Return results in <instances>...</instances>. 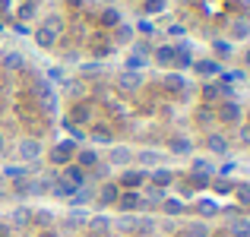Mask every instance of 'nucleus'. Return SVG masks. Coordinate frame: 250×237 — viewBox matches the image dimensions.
Segmentation results:
<instances>
[{
	"instance_id": "ea45409f",
	"label": "nucleus",
	"mask_w": 250,
	"mask_h": 237,
	"mask_svg": "<svg viewBox=\"0 0 250 237\" xmlns=\"http://www.w3.org/2000/svg\"><path fill=\"white\" fill-rule=\"evenodd\" d=\"M73 120H80V123L89 120V111H85V108H76V111H73Z\"/></svg>"
},
{
	"instance_id": "de8ad7c7",
	"label": "nucleus",
	"mask_w": 250,
	"mask_h": 237,
	"mask_svg": "<svg viewBox=\"0 0 250 237\" xmlns=\"http://www.w3.org/2000/svg\"><path fill=\"white\" fill-rule=\"evenodd\" d=\"M244 63H247V67H250V48H247V54H244Z\"/></svg>"
},
{
	"instance_id": "58836bf2",
	"label": "nucleus",
	"mask_w": 250,
	"mask_h": 237,
	"mask_svg": "<svg viewBox=\"0 0 250 237\" xmlns=\"http://www.w3.org/2000/svg\"><path fill=\"white\" fill-rule=\"evenodd\" d=\"M215 54H231V44L228 41H215Z\"/></svg>"
},
{
	"instance_id": "1a4fd4ad",
	"label": "nucleus",
	"mask_w": 250,
	"mask_h": 237,
	"mask_svg": "<svg viewBox=\"0 0 250 237\" xmlns=\"http://www.w3.org/2000/svg\"><path fill=\"white\" fill-rule=\"evenodd\" d=\"M228 231L234 237H250V218H231L228 221Z\"/></svg>"
},
{
	"instance_id": "7c9ffc66",
	"label": "nucleus",
	"mask_w": 250,
	"mask_h": 237,
	"mask_svg": "<svg viewBox=\"0 0 250 237\" xmlns=\"http://www.w3.org/2000/svg\"><path fill=\"white\" fill-rule=\"evenodd\" d=\"M76 193V187H70V183H57V187H54V196H73Z\"/></svg>"
},
{
	"instance_id": "c03bdc74",
	"label": "nucleus",
	"mask_w": 250,
	"mask_h": 237,
	"mask_svg": "<svg viewBox=\"0 0 250 237\" xmlns=\"http://www.w3.org/2000/svg\"><path fill=\"white\" fill-rule=\"evenodd\" d=\"M32 13H35V6H32V3H25V6H22V10H19V16H22V19H29V16H32Z\"/></svg>"
},
{
	"instance_id": "79ce46f5",
	"label": "nucleus",
	"mask_w": 250,
	"mask_h": 237,
	"mask_svg": "<svg viewBox=\"0 0 250 237\" xmlns=\"http://www.w3.org/2000/svg\"><path fill=\"white\" fill-rule=\"evenodd\" d=\"M67 92L70 95H83V85L80 82H67Z\"/></svg>"
},
{
	"instance_id": "0eeeda50",
	"label": "nucleus",
	"mask_w": 250,
	"mask_h": 237,
	"mask_svg": "<svg viewBox=\"0 0 250 237\" xmlns=\"http://www.w3.org/2000/svg\"><path fill=\"white\" fill-rule=\"evenodd\" d=\"M85 225H89V231H92V234H98V237L111 231V218H104V215H95V218H89Z\"/></svg>"
},
{
	"instance_id": "bb28decb",
	"label": "nucleus",
	"mask_w": 250,
	"mask_h": 237,
	"mask_svg": "<svg viewBox=\"0 0 250 237\" xmlns=\"http://www.w3.org/2000/svg\"><path fill=\"white\" fill-rule=\"evenodd\" d=\"M196 209H200V215H206V218H212V215L219 212V206H215V202H209V199H200V206H196Z\"/></svg>"
},
{
	"instance_id": "c85d7f7f",
	"label": "nucleus",
	"mask_w": 250,
	"mask_h": 237,
	"mask_svg": "<svg viewBox=\"0 0 250 237\" xmlns=\"http://www.w3.org/2000/svg\"><path fill=\"white\" fill-rule=\"evenodd\" d=\"M102 22H104V25H121V13H117V10H104Z\"/></svg>"
},
{
	"instance_id": "20e7f679",
	"label": "nucleus",
	"mask_w": 250,
	"mask_h": 237,
	"mask_svg": "<svg viewBox=\"0 0 250 237\" xmlns=\"http://www.w3.org/2000/svg\"><path fill=\"white\" fill-rule=\"evenodd\" d=\"M117 206H121L124 212H133L136 206H143V196L133 193V190H130V193H121V196H117Z\"/></svg>"
},
{
	"instance_id": "4c0bfd02",
	"label": "nucleus",
	"mask_w": 250,
	"mask_h": 237,
	"mask_svg": "<svg viewBox=\"0 0 250 237\" xmlns=\"http://www.w3.org/2000/svg\"><path fill=\"white\" fill-rule=\"evenodd\" d=\"M162 6H165V0H149V3H146V13H159Z\"/></svg>"
},
{
	"instance_id": "2f4dec72",
	"label": "nucleus",
	"mask_w": 250,
	"mask_h": 237,
	"mask_svg": "<svg viewBox=\"0 0 250 237\" xmlns=\"http://www.w3.org/2000/svg\"><path fill=\"white\" fill-rule=\"evenodd\" d=\"M165 212H168V215H181V212H184V206H181L177 199H165Z\"/></svg>"
},
{
	"instance_id": "f03ea898",
	"label": "nucleus",
	"mask_w": 250,
	"mask_h": 237,
	"mask_svg": "<svg viewBox=\"0 0 250 237\" xmlns=\"http://www.w3.org/2000/svg\"><path fill=\"white\" fill-rule=\"evenodd\" d=\"M219 120H222V123H238V120H241V104L225 101V104L219 108Z\"/></svg>"
},
{
	"instance_id": "49530a36",
	"label": "nucleus",
	"mask_w": 250,
	"mask_h": 237,
	"mask_svg": "<svg viewBox=\"0 0 250 237\" xmlns=\"http://www.w3.org/2000/svg\"><path fill=\"white\" fill-rule=\"evenodd\" d=\"M6 174H10V177H22L25 168H16V164H13V168H6Z\"/></svg>"
},
{
	"instance_id": "ddd939ff",
	"label": "nucleus",
	"mask_w": 250,
	"mask_h": 237,
	"mask_svg": "<svg viewBox=\"0 0 250 237\" xmlns=\"http://www.w3.org/2000/svg\"><path fill=\"white\" fill-rule=\"evenodd\" d=\"M29 221H32V212L25 206H19V209L10 212V225H29Z\"/></svg>"
},
{
	"instance_id": "9d476101",
	"label": "nucleus",
	"mask_w": 250,
	"mask_h": 237,
	"mask_svg": "<svg viewBox=\"0 0 250 237\" xmlns=\"http://www.w3.org/2000/svg\"><path fill=\"white\" fill-rule=\"evenodd\" d=\"M206 146H209V152H215V155H225V152H228V139H225V136H219V133L209 136Z\"/></svg>"
},
{
	"instance_id": "393cba45",
	"label": "nucleus",
	"mask_w": 250,
	"mask_h": 237,
	"mask_svg": "<svg viewBox=\"0 0 250 237\" xmlns=\"http://www.w3.org/2000/svg\"><path fill=\"white\" fill-rule=\"evenodd\" d=\"M92 139L95 142H111V130L108 127H92Z\"/></svg>"
},
{
	"instance_id": "dca6fc26",
	"label": "nucleus",
	"mask_w": 250,
	"mask_h": 237,
	"mask_svg": "<svg viewBox=\"0 0 250 237\" xmlns=\"http://www.w3.org/2000/svg\"><path fill=\"white\" fill-rule=\"evenodd\" d=\"M117 85H121V89H127V92H133V89H140V76H136V73H121Z\"/></svg>"
},
{
	"instance_id": "f257e3e1",
	"label": "nucleus",
	"mask_w": 250,
	"mask_h": 237,
	"mask_svg": "<svg viewBox=\"0 0 250 237\" xmlns=\"http://www.w3.org/2000/svg\"><path fill=\"white\" fill-rule=\"evenodd\" d=\"M16 155L22 158V161H38V158H42V142L38 139H19Z\"/></svg>"
},
{
	"instance_id": "3c124183",
	"label": "nucleus",
	"mask_w": 250,
	"mask_h": 237,
	"mask_svg": "<svg viewBox=\"0 0 250 237\" xmlns=\"http://www.w3.org/2000/svg\"><path fill=\"white\" fill-rule=\"evenodd\" d=\"M244 3H247V6H250V0H244Z\"/></svg>"
},
{
	"instance_id": "72a5a7b5",
	"label": "nucleus",
	"mask_w": 250,
	"mask_h": 237,
	"mask_svg": "<svg viewBox=\"0 0 250 237\" xmlns=\"http://www.w3.org/2000/svg\"><path fill=\"white\" fill-rule=\"evenodd\" d=\"M130 38H133V29H130V25H121V29H117V41H124V44H127Z\"/></svg>"
},
{
	"instance_id": "f3484780",
	"label": "nucleus",
	"mask_w": 250,
	"mask_h": 237,
	"mask_svg": "<svg viewBox=\"0 0 250 237\" xmlns=\"http://www.w3.org/2000/svg\"><path fill=\"white\" fill-rule=\"evenodd\" d=\"M171 183V171L168 168H155L152 171V187H168Z\"/></svg>"
},
{
	"instance_id": "a18cd8bd",
	"label": "nucleus",
	"mask_w": 250,
	"mask_h": 237,
	"mask_svg": "<svg viewBox=\"0 0 250 237\" xmlns=\"http://www.w3.org/2000/svg\"><path fill=\"white\" fill-rule=\"evenodd\" d=\"M98 70H102L98 63H85V67H83V73H85V76H92V73H98Z\"/></svg>"
},
{
	"instance_id": "a878e982",
	"label": "nucleus",
	"mask_w": 250,
	"mask_h": 237,
	"mask_svg": "<svg viewBox=\"0 0 250 237\" xmlns=\"http://www.w3.org/2000/svg\"><path fill=\"white\" fill-rule=\"evenodd\" d=\"M162 199H165V190H162V187H149L143 202H162Z\"/></svg>"
},
{
	"instance_id": "9b49d317",
	"label": "nucleus",
	"mask_w": 250,
	"mask_h": 237,
	"mask_svg": "<svg viewBox=\"0 0 250 237\" xmlns=\"http://www.w3.org/2000/svg\"><path fill=\"white\" fill-rule=\"evenodd\" d=\"M111 228H117L121 234H136V218H133V215H124V218L111 221Z\"/></svg>"
},
{
	"instance_id": "5701e85b",
	"label": "nucleus",
	"mask_w": 250,
	"mask_h": 237,
	"mask_svg": "<svg viewBox=\"0 0 250 237\" xmlns=\"http://www.w3.org/2000/svg\"><path fill=\"white\" fill-rule=\"evenodd\" d=\"M136 158H140V164H143V168H146V164H149V168H155V164L162 161V155H159V152H146V149H143V152L136 155Z\"/></svg>"
},
{
	"instance_id": "a211bd4d",
	"label": "nucleus",
	"mask_w": 250,
	"mask_h": 237,
	"mask_svg": "<svg viewBox=\"0 0 250 237\" xmlns=\"http://www.w3.org/2000/svg\"><path fill=\"white\" fill-rule=\"evenodd\" d=\"M98 164V152L95 149H83L80 152V168H95Z\"/></svg>"
},
{
	"instance_id": "2eb2a0df",
	"label": "nucleus",
	"mask_w": 250,
	"mask_h": 237,
	"mask_svg": "<svg viewBox=\"0 0 250 237\" xmlns=\"http://www.w3.org/2000/svg\"><path fill=\"white\" fill-rule=\"evenodd\" d=\"M117 196H121V190H117V183H104V187H102V202H104V206H111V202H117Z\"/></svg>"
},
{
	"instance_id": "b1692460",
	"label": "nucleus",
	"mask_w": 250,
	"mask_h": 237,
	"mask_svg": "<svg viewBox=\"0 0 250 237\" xmlns=\"http://www.w3.org/2000/svg\"><path fill=\"white\" fill-rule=\"evenodd\" d=\"M190 149H193V146H190V139H184V136H181V139H171V152H174V155H187Z\"/></svg>"
},
{
	"instance_id": "09e8293b",
	"label": "nucleus",
	"mask_w": 250,
	"mask_h": 237,
	"mask_svg": "<svg viewBox=\"0 0 250 237\" xmlns=\"http://www.w3.org/2000/svg\"><path fill=\"white\" fill-rule=\"evenodd\" d=\"M3 146H6V142H3V133H0V152H3Z\"/></svg>"
},
{
	"instance_id": "c756f323",
	"label": "nucleus",
	"mask_w": 250,
	"mask_h": 237,
	"mask_svg": "<svg viewBox=\"0 0 250 237\" xmlns=\"http://www.w3.org/2000/svg\"><path fill=\"white\" fill-rule=\"evenodd\" d=\"M44 29H51V32L57 35V32L63 29V19H61V16H48V22H44Z\"/></svg>"
},
{
	"instance_id": "423d86ee",
	"label": "nucleus",
	"mask_w": 250,
	"mask_h": 237,
	"mask_svg": "<svg viewBox=\"0 0 250 237\" xmlns=\"http://www.w3.org/2000/svg\"><path fill=\"white\" fill-rule=\"evenodd\" d=\"M83 180H85L83 168H80V164H70V168H67V174H63V183H70V187H76V190H80V187H83Z\"/></svg>"
},
{
	"instance_id": "412c9836",
	"label": "nucleus",
	"mask_w": 250,
	"mask_h": 237,
	"mask_svg": "<svg viewBox=\"0 0 250 237\" xmlns=\"http://www.w3.org/2000/svg\"><path fill=\"white\" fill-rule=\"evenodd\" d=\"M165 85H168V89H174V92H184V89H187V79H184L181 73H168Z\"/></svg>"
},
{
	"instance_id": "6e6552de",
	"label": "nucleus",
	"mask_w": 250,
	"mask_h": 237,
	"mask_svg": "<svg viewBox=\"0 0 250 237\" xmlns=\"http://www.w3.org/2000/svg\"><path fill=\"white\" fill-rule=\"evenodd\" d=\"M85 221H89V215H85L83 209H73V212L67 215V221H63V225H67V231H76V228H83Z\"/></svg>"
},
{
	"instance_id": "e433bc0d",
	"label": "nucleus",
	"mask_w": 250,
	"mask_h": 237,
	"mask_svg": "<svg viewBox=\"0 0 250 237\" xmlns=\"http://www.w3.org/2000/svg\"><path fill=\"white\" fill-rule=\"evenodd\" d=\"M35 221H38V225H51L54 215H51V212H35Z\"/></svg>"
},
{
	"instance_id": "4468645a",
	"label": "nucleus",
	"mask_w": 250,
	"mask_h": 237,
	"mask_svg": "<svg viewBox=\"0 0 250 237\" xmlns=\"http://www.w3.org/2000/svg\"><path fill=\"white\" fill-rule=\"evenodd\" d=\"M3 67L6 70H19V67H25V57L19 54V51H10V54H3Z\"/></svg>"
},
{
	"instance_id": "a19ab883",
	"label": "nucleus",
	"mask_w": 250,
	"mask_h": 237,
	"mask_svg": "<svg viewBox=\"0 0 250 237\" xmlns=\"http://www.w3.org/2000/svg\"><path fill=\"white\" fill-rule=\"evenodd\" d=\"M238 199L241 202H250V187H238Z\"/></svg>"
},
{
	"instance_id": "cd10ccee",
	"label": "nucleus",
	"mask_w": 250,
	"mask_h": 237,
	"mask_svg": "<svg viewBox=\"0 0 250 237\" xmlns=\"http://www.w3.org/2000/svg\"><path fill=\"white\" fill-rule=\"evenodd\" d=\"M206 234H209V228L203 225V221H196V225L187 228V237H206Z\"/></svg>"
},
{
	"instance_id": "aec40b11",
	"label": "nucleus",
	"mask_w": 250,
	"mask_h": 237,
	"mask_svg": "<svg viewBox=\"0 0 250 237\" xmlns=\"http://www.w3.org/2000/svg\"><path fill=\"white\" fill-rule=\"evenodd\" d=\"M54 38H57V35H54L51 29H44V25H42V29L35 32V41L42 44V48H51V44H54Z\"/></svg>"
},
{
	"instance_id": "f8f14e48",
	"label": "nucleus",
	"mask_w": 250,
	"mask_h": 237,
	"mask_svg": "<svg viewBox=\"0 0 250 237\" xmlns=\"http://www.w3.org/2000/svg\"><path fill=\"white\" fill-rule=\"evenodd\" d=\"M130 158H133V152H130L127 146H114L111 149V164H130Z\"/></svg>"
},
{
	"instance_id": "473e14b6",
	"label": "nucleus",
	"mask_w": 250,
	"mask_h": 237,
	"mask_svg": "<svg viewBox=\"0 0 250 237\" xmlns=\"http://www.w3.org/2000/svg\"><path fill=\"white\" fill-rule=\"evenodd\" d=\"M250 35V22H234V38H247Z\"/></svg>"
},
{
	"instance_id": "603ef678",
	"label": "nucleus",
	"mask_w": 250,
	"mask_h": 237,
	"mask_svg": "<svg viewBox=\"0 0 250 237\" xmlns=\"http://www.w3.org/2000/svg\"><path fill=\"white\" fill-rule=\"evenodd\" d=\"M247 117H250V111H247Z\"/></svg>"
},
{
	"instance_id": "c9c22d12",
	"label": "nucleus",
	"mask_w": 250,
	"mask_h": 237,
	"mask_svg": "<svg viewBox=\"0 0 250 237\" xmlns=\"http://www.w3.org/2000/svg\"><path fill=\"white\" fill-rule=\"evenodd\" d=\"M143 63H146V57H136V54H133V57L127 60V70H140Z\"/></svg>"
},
{
	"instance_id": "4be33fe9",
	"label": "nucleus",
	"mask_w": 250,
	"mask_h": 237,
	"mask_svg": "<svg viewBox=\"0 0 250 237\" xmlns=\"http://www.w3.org/2000/svg\"><path fill=\"white\" fill-rule=\"evenodd\" d=\"M174 54H177L174 48H159L155 51V60H159L162 67H168V63H174Z\"/></svg>"
},
{
	"instance_id": "39448f33",
	"label": "nucleus",
	"mask_w": 250,
	"mask_h": 237,
	"mask_svg": "<svg viewBox=\"0 0 250 237\" xmlns=\"http://www.w3.org/2000/svg\"><path fill=\"white\" fill-rule=\"evenodd\" d=\"M146 177H149L146 171H124V174H121V183H124L127 190H136L143 180H146Z\"/></svg>"
},
{
	"instance_id": "37998d69",
	"label": "nucleus",
	"mask_w": 250,
	"mask_h": 237,
	"mask_svg": "<svg viewBox=\"0 0 250 237\" xmlns=\"http://www.w3.org/2000/svg\"><path fill=\"white\" fill-rule=\"evenodd\" d=\"M241 142L250 146V123H247V127H241Z\"/></svg>"
},
{
	"instance_id": "f704fd0d",
	"label": "nucleus",
	"mask_w": 250,
	"mask_h": 237,
	"mask_svg": "<svg viewBox=\"0 0 250 237\" xmlns=\"http://www.w3.org/2000/svg\"><path fill=\"white\" fill-rule=\"evenodd\" d=\"M215 190H219V193H231L234 183H231V180H215Z\"/></svg>"
},
{
	"instance_id": "8fccbe9b",
	"label": "nucleus",
	"mask_w": 250,
	"mask_h": 237,
	"mask_svg": "<svg viewBox=\"0 0 250 237\" xmlns=\"http://www.w3.org/2000/svg\"><path fill=\"white\" fill-rule=\"evenodd\" d=\"M42 237H54V234H51V231H44V234H42Z\"/></svg>"
},
{
	"instance_id": "6ab92c4d",
	"label": "nucleus",
	"mask_w": 250,
	"mask_h": 237,
	"mask_svg": "<svg viewBox=\"0 0 250 237\" xmlns=\"http://www.w3.org/2000/svg\"><path fill=\"white\" fill-rule=\"evenodd\" d=\"M196 73H203V76H215V73H222V67L215 60H200L196 63Z\"/></svg>"
},
{
	"instance_id": "7ed1b4c3",
	"label": "nucleus",
	"mask_w": 250,
	"mask_h": 237,
	"mask_svg": "<svg viewBox=\"0 0 250 237\" xmlns=\"http://www.w3.org/2000/svg\"><path fill=\"white\" fill-rule=\"evenodd\" d=\"M73 152H76L73 142H61V146H57L54 152H51V161H54V164H67L70 158H73Z\"/></svg>"
}]
</instances>
